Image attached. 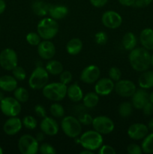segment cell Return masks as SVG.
Listing matches in <instances>:
<instances>
[{
	"label": "cell",
	"instance_id": "1",
	"mask_svg": "<svg viewBox=\"0 0 153 154\" xmlns=\"http://www.w3.org/2000/svg\"><path fill=\"white\" fill-rule=\"evenodd\" d=\"M151 57L149 52L146 48H135L129 54V63L134 70L142 72L148 70L151 66Z\"/></svg>",
	"mask_w": 153,
	"mask_h": 154
},
{
	"label": "cell",
	"instance_id": "2",
	"mask_svg": "<svg viewBox=\"0 0 153 154\" xmlns=\"http://www.w3.org/2000/svg\"><path fill=\"white\" fill-rule=\"evenodd\" d=\"M58 23L51 17H44L39 21L37 26V32L44 40L53 38L58 32Z\"/></svg>",
	"mask_w": 153,
	"mask_h": 154
},
{
	"label": "cell",
	"instance_id": "3",
	"mask_svg": "<svg viewBox=\"0 0 153 154\" xmlns=\"http://www.w3.org/2000/svg\"><path fill=\"white\" fill-rule=\"evenodd\" d=\"M103 137L101 134L95 130H89L81 135L78 139V143L84 149L94 151L100 148L103 144Z\"/></svg>",
	"mask_w": 153,
	"mask_h": 154
},
{
	"label": "cell",
	"instance_id": "4",
	"mask_svg": "<svg viewBox=\"0 0 153 154\" xmlns=\"http://www.w3.org/2000/svg\"><path fill=\"white\" fill-rule=\"evenodd\" d=\"M67 85L61 82L50 83L42 89V93L44 96L49 100L59 102L67 95Z\"/></svg>",
	"mask_w": 153,
	"mask_h": 154
},
{
	"label": "cell",
	"instance_id": "5",
	"mask_svg": "<svg viewBox=\"0 0 153 154\" xmlns=\"http://www.w3.org/2000/svg\"><path fill=\"white\" fill-rule=\"evenodd\" d=\"M61 127L63 132L70 138H76L82 132V124L79 119L74 116H66L61 122Z\"/></svg>",
	"mask_w": 153,
	"mask_h": 154
},
{
	"label": "cell",
	"instance_id": "6",
	"mask_svg": "<svg viewBox=\"0 0 153 154\" xmlns=\"http://www.w3.org/2000/svg\"><path fill=\"white\" fill-rule=\"evenodd\" d=\"M49 81V73L42 66H38L33 70L28 79V86L32 90H42Z\"/></svg>",
	"mask_w": 153,
	"mask_h": 154
},
{
	"label": "cell",
	"instance_id": "7",
	"mask_svg": "<svg viewBox=\"0 0 153 154\" xmlns=\"http://www.w3.org/2000/svg\"><path fill=\"white\" fill-rule=\"evenodd\" d=\"M18 149L22 154H35L38 152L39 142L32 135L26 134L20 138Z\"/></svg>",
	"mask_w": 153,
	"mask_h": 154
},
{
	"label": "cell",
	"instance_id": "8",
	"mask_svg": "<svg viewBox=\"0 0 153 154\" xmlns=\"http://www.w3.org/2000/svg\"><path fill=\"white\" fill-rule=\"evenodd\" d=\"M0 110L7 117H16L21 112L20 102L15 98L4 97L0 102Z\"/></svg>",
	"mask_w": 153,
	"mask_h": 154
},
{
	"label": "cell",
	"instance_id": "9",
	"mask_svg": "<svg viewBox=\"0 0 153 154\" xmlns=\"http://www.w3.org/2000/svg\"><path fill=\"white\" fill-rule=\"evenodd\" d=\"M94 130L101 135H107L114 130L115 124L112 120L106 116H98L93 118L92 123Z\"/></svg>",
	"mask_w": 153,
	"mask_h": 154
},
{
	"label": "cell",
	"instance_id": "10",
	"mask_svg": "<svg viewBox=\"0 0 153 154\" xmlns=\"http://www.w3.org/2000/svg\"><path fill=\"white\" fill-rule=\"evenodd\" d=\"M18 63L17 54L10 48H5L0 53V66L7 71H12Z\"/></svg>",
	"mask_w": 153,
	"mask_h": 154
},
{
	"label": "cell",
	"instance_id": "11",
	"mask_svg": "<svg viewBox=\"0 0 153 154\" xmlns=\"http://www.w3.org/2000/svg\"><path fill=\"white\" fill-rule=\"evenodd\" d=\"M116 94L122 97H131L136 90L134 83L129 80H119L116 81L114 87Z\"/></svg>",
	"mask_w": 153,
	"mask_h": 154
},
{
	"label": "cell",
	"instance_id": "12",
	"mask_svg": "<svg viewBox=\"0 0 153 154\" xmlns=\"http://www.w3.org/2000/svg\"><path fill=\"white\" fill-rule=\"evenodd\" d=\"M102 23L106 28L110 29H118L122 23V18L121 15L114 11H106L102 14Z\"/></svg>",
	"mask_w": 153,
	"mask_h": 154
},
{
	"label": "cell",
	"instance_id": "13",
	"mask_svg": "<svg viewBox=\"0 0 153 154\" xmlns=\"http://www.w3.org/2000/svg\"><path fill=\"white\" fill-rule=\"evenodd\" d=\"M100 75V70L95 65L86 66L80 74V80L85 84H92L98 80Z\"/></svg>",
	"mask_w": 153,
	"mask_h": 154
},
{
	"label": "cell",
	"instance_id": "14",
	"mask_svg": "<svg viewBox=\"0 0 153 154\" xmlns=\"http://www.w3.org/2000/svg\"><path fill=\"white\" fill-rule=\"evenodd\" d=\"M38 54L39 57L45 60H52L56 54V47L50 40H44L38 45Z\"/></svg>",
	"mask_w": 153,
	"mask_h": 154
},
{
	"label": "cell",
	"instance_id": "15",
	"mask_svg": "<svg viewBox=\"0 0 153 154\" xmlns=\"http://www.w3.org/2000/svg\"><path fill=\"white\" fill-rule=\"evenodd\" d=\"M115 84L110 78H104L98 80L94 85V92L98 96H106L110 94L114 90Z\"/></svg>",
	"mask_w": 153,
	"mask_h": 154
},
{
	"label": "cell",
	"instance_id": "16",
	"mask_svg": "<svg viewBox=\"0 0 153 154\" xmlns=\"http://www.w3.org/2000/svg\"><path fill=\"white\" fill-rule=\"evenodd\" d=\"M148 132V126L143 123H134L128 129V135L133 140L143 139Z\"/></svg>",
	"mask_w": 153,
	"mask_h": 154
},
{
	"label": "cell",
	"instance_id": "17",
	"mask_svg": "<svg viewBox=\"0 0 153 154\" xmlns=\"http://www.w3.org/2000/svg\"><path fill=\"white\" fill-rule=\"evenodd\" d=\"M40 130L46 135L53 136L58 132V123L53 118L50 117H45L42 118L40 124Z\"/></svg>",
	"mask_w": 153,
	"mask_h": 154
},
{
	"label": "cell",
	"instance_id": "18",
	"mask_svg": "<svg viewBox=\"0 0 153 154\" xmlns=\"http://www.w3.org/2000/svg\"><path fill=\"white\" fill-rule=\"evenodd\" d=\"M22 122L16 117H10L4 123L3 130L4 133L8 135H14L21 130Z\"/></svg>",
	"mask_w": 153,
	"mask_h": 154
},
{
	"label": "cell",
	"instance_id": "19",
	"mask_svg": "<svg viewBox=\"0 0 153 154\" xmlns=\"http://www.w3.org/2000/svg\"><path fill=\"white\" fill-rule=\"evenodd\" d=\"M132 97V105L136 109H142L144 105L149 102V95L145 89H139L135 91Z\"/></svg>",
	"mask_w": 153,
	"mask_h": 154
},
{
	"label": "cell",
	"instance_id": "20",
	"mask_svg": "<svg viewBox=\"0 0 153 154\" xmlns=\"http://www.w3.org/2000/svg\"><path fill=\"white\" fill-rule=\"evenodd\" d=\"M68 14V8L62 5H50L48 14L51 18L56 20H62Z\"/></svg>",
	"mask_w": 153,
	"mask_h": 154
},
{
	"label": "cell",
	"instance_id": "21",
	"mask_svg": "<svg viewBox=\"0 0 153 154\" xmlns=\"http://www.w3.org/2000/svg\"><path fill=\"white\" fill-rule=\"evenodd\" d=\"M16 87H17V80L14 76L3 75L0 77V89L2 91H14Z\"/></svg>",
	"mask_w": 153,
	"mask_h": 154
},
{
	"label": "cell",
	"instance_id": "22",
	"mask_svg": "<svg viewBox=\"0 0 153 154\" xmlns=\"http://www.w3.org/2000/svg\"><path fill=\"white\" fill-rule=\"evenodd\" d=\"M140 41L144 48L148 51H153V29L146 28L140 32Z\"/></svg>",
	"mask_w": 153,
	"mask_h": 154
},
{
	"label": "cell",
	"instance_id": "23",
	"mask_svg": "<svg viewBox=\"0 0 153 154\" xmlns=\"http://www.w3.org/2000/svg\"><path fill=\"white\" fill-rule=\"evenodd\" d=\"M67 96L72 102H78L82 100L83 98V93L79 84L74 83L68 87Z\"/></svg>",
	"mask_w": 153,
	"mask_h": 154
},
{
	"label": "cell",
	"instance_id": "24",
	"mask_svg": "<svg viewBox=\"0 0 153 154\" xmlns=\"http://www.w3.org/2000/svg\"><path fill=\"white\" fill-rule=\"evenodd\" d=\"M50 5L42 0H36L32 5V10L33 13L38 17H44L48 14Z\"/></svg>",
	"mask_w": 153,
	"mask_h": 154
},
{
	"label": "cell",
	"instance_id": "25",
	"mask_svg": "<svg viewBox=\"0 0 153 154\" xmlns=\"http://www.w3.org/2000/svg\"><path fill=\"white\" fill-rule=\"evenodd\" d=\"M82 46H83V44L80 39L78 38H74L68 41L66 45V51L70 55H77L82 51Z\"/></svg>",
	"mask_w": 153,
	"mask_h": 154
},
{
	"label": "cell",
	"instance_id": "26",
	"mask_svg": "<svg viewBox=\"0 0 153 154\" xmlns=\"http://www.w3.org/2000/svg\"><path fill=\"white\" fill-rule=\"evenodd\" d=\"M138 84L142 89H150L153 87V71L142 72L138 79Z\"/></svg>",
	"mask_w": 153,
	"mask_h": 154
},
{
	"label": "cell",
	"instance_id": "27",
	"mask_svg": "<svg viewBox=\"0 0 153 154\" xmlns=\"http://www.w3.org/2000/svg\"><path fill=\"white\" fill-rule=\"evenodd\" d=\"M122 44L123 48L126 51H130L136 48V45L137 44V38L133 32H128L123 35Z\"/></svg>",
	"mask_w": 153,
	"mask_h": 154
},
{
	"label": "cell",
	"instance_id": "28",
	"mask_svg": "<svg viewBox=\"0 0 153 154\" xmlns=\"http://www.w3.org/2000/svg\"><path fill=\"white\" fill-rule=\"evenodd\" d=\"M99 102V96L95 92H89L86 93L82 98V103L83 105L87 108H93Z\"/></svg>",
	"mask_w": 153,
	"mask_h": 154
},
{
	"label": "cell",
	"instance_id": "29",
	"mask_svg": "<svg viewBox=\"0 0 153 154\" xmlns=\"http://www.w3.org/2000/svg\"><path fill=\"white\" fill-rule=\"evenodd\" d=\"M45 69L47 71L48 73L52 75H60L64 70L61 62L53 60H50V61L46 63Z\"/></svg>",
	"mask_w": 153,
	"mask_h": 154
},
{
	"label": "cell",
	"instance_id": "30",
	"mask_svg": "<svg viewBox=\"0 0 153 154\" xmlns=\"http://www.w3.org/2000/svg\"><path fill=\"white\" fill-rule=\"evenodd\" d=\"M141 148L143 153H153V132L147 135L143 138Z\"/></svg>",
	"mask_w": 153,
	"mask_h": 154
},
{
	"label": "cell",
	"instance_id": "31",
	"mask_svg": "<svg viewBox=\"0 0 153 154\" xmlns=\"http://www.w3.org/2000/svg\"><path fill=\"white\" fill-rule=\"evenodd\" d=\"M14 96L20 103H24L28 100L29 94L28 90L24 87H16L14 92Z\"/></svg>",
	"mask_w": 153,
	"mask_h": 154
},
{
	"label": "cell",
	"instance_id": "32",
	"mask_svg": "<svg viewBox=\"0 0 153 154\" xmlns=\"http://www.w3.org/2000/svg\"><path fill=\"white\" fill-rule=\"evenodd\" d=\"M133 105L132 103L128 102H124L120 104L118 108V112L122 117H128L131 115L133 112Z\"/></svg>",
	"mask_w": 153,
	"mask_h": 154
},
{
	"label": "cell",
	"instance_id": "33",
	"mask_svg": "<svg viewBox=\"0 0 153 154\" xmlns=\"http://www.w3.org/2000/svg\"><path fill=\"white\" fill-rule=\"evenodd\" d=\"M50 111L51 115L56 118H61L64 115V108L62 105L58 103L52 104L50 108Z\"/></svg>",
	"mask_w": 153,
	"mask_h": 154
},
{
	"label": "cell",
	"instance_id": "34",
	"mask_svg": "<svg viewBox=\"0 0 153 154\" xmlns=\"http://www.w3.org/2000/svg\"><path fill=\"white\" fill-rule=\"evenodd\" d=\"M26 42L32 46H38L39 45L40 42H41V38L39 35V34L38 32H28L26 35Z\"/></svg>",
	"mask_w": 153,
	"mask_h": 154
},
{
	"label": "cell",
	"instance_id": "35",
	"mask_svg": "<svg viewBox=\"0 0 153 154\" xmlns=\"http://www.w3.org/2000/svg\"><path fill=\"white\" fill-rule=\"evenodd\" d=\"M22 125L28 129H34L37 126V120L34 117L31 115H27L22 120Z\"/></svg>",
	"mask_w": 153,
	"mask_h": 154
},
{
	"label": "cell",
	"instance_id": "36",
	"mask_svg": "<svg viewBox=\"0 0 153 154\" xmlns=\"http://www.w3.org/2000/svg\"><path fill=\"white\" fill-rule=\"evenodd\" d=\"M13 76L16 78L17 81H23L26 78V73L24 69L21 66H16L14 69L12 70Z\"/></svg>",
	"mask_w": 153,
	"mask_h": 154
},
{
	"label": "cell",
	"instance_id": "37",
	"mask_svg": "<svg viewBox=\"0 0 153 154\" xmlns=\"http://www.w3.org/2000/svg\"><path fill=\"white\" fill-rule=\"evenodd\" d=\"M38 152L42 154H55L56 153V150L54 148L53 146L47 143H43L39 145Z\"/></svg>",
	"mask_w": 153,
	"mask_h": 154
},
{
	"label": "cell",
	"instance_id": "38",
	"mask_svg": "<svg viewBox=\"0 0 153 154\" xmlns=\"http://www.w3.org/2000/svg\"><path fill=\"white\" fill-rule=\"evenodd\" d=\"M95 42L99 45H104L108 41V36L106 33L104 31L98 32L94 35Z\"/></svg>",
	"mask_w": 153,
	"mask_h": 154
},
{
	"label": "cell",
	"instance_id": "39",
	"mask_svg": "<svg viewBox=\"0 0 153 154\" xmlns=\"http://www.w3.org/2000/svg\"><path fill=\"white\" fill-rule=\"evenodd\" d=\"M109 77L113 81H118L121 79L122 72L117 67H111L109 70Z\"/></svg>",
	"mask_w": 153,
	"mask_h": 154
},
{
	"label": "cell",
	"instance_id": "40",
	"mask_svg": "<svg viewBox=\"0 0 153 154\" xmlns=\"http://www.w3.org/2000/svg\"><path fill=\"white\" fill-rule=\"evenodd\" d=\"M59 75L60 82L62 83V84L67 85V84H68L72 81V74L69 71L63 70L62 72Z\"/></svg>",
	"mask_w": 153,
	"mask_h": 154
},
{
	"label": "cell",
	"instance_id": "41",
	"mask_svg": "<svg viewBox=\"0 0 153 154\" xmlns=\"http://www.w3.org/2000/svg\"><path fill=\"white\" fill-rule=\"evenodd\" d=\"M127 152L129 154H141L142 153V150L141 147H140L138 144H130L128 146Z\"/></svg>",
	"mask_w": 153,
	"mask_h": 154
},
{
	"label": "cell",
	"instance_id": "42",
	"mask_svg": "<svg viewBox=\"0 0 153 154\" xmlns=\"http://www.w3.org/2000/svg\"><path fill=\"white\" fill-rule=\"evenodd\" d=\"M116 153L115 149L110 145H103L98 149L99 154H115Z\"/></svg>",
	"mask_w": 153,
	"mask_h": 154
},
{
	"label": "cell",
	"instance_id": "43",
	"mask_svg": "<svg viewBox=\"0 0 153 154\" xmlns=\"http://www.w3.org/2000/svg\"><path fill=\"white\" fill-rule=\"evenodd\" d=\"M79 120L81 123V124L85 125V126H88L92 123L93 118L90 114H82V115L80 116Z\"/></svg>",
	"mask_w": 153,
	"mask_h": 154
},
{
	"label": "cell",
	"instance_id": "44",
	"mask_svg": "<svg viewBox=\"0 0 153 154\" xmlns=\"http://www.w3.org/2000/svg\"><path fill=\"white\" fill-rule=\"evenodd\" d=\"M34 112L37 114L38 117H40V118H44L46 116V110L41 105H37L34 107Z\"/></svg>",
	"mask_w": 153,
	"mask_h": 154
},
{
	"label": "cell",
	"instance_id": "45",
	"mask_svg": "<svg viewBox=\"0 0 153 154\" xmlns=\"http://www.w3.org/2000/svg\"><path fill=\"white\" fill-rule=\"evenodd\" d=\"M142 109L145 115L151 116L152 114H153V103H152L151 102H148Z\"/></svg>",
	"mask_w": 153,
	"mask_h": 154
},
{
	"label": "cell",
	"instance_id": "46",
	"mask_svg": "<svg viewBox=\"0 0 153 154\" xmlns=\"http://www.w3.org/2000/svg\"><path fill=\"white\" fill-rule=\"evenodd\" d=\"M153 0H135L134 6L136 8H145L149 5Z\"/></svg>",
	"mask_w": 153,
	"mask_h": 154
},
{
	"label": "cell",
	"instance_id": "47",
	"mask_svg": "<svg viewBox=\"0 0 153 154\" xmlns=\"http://www.w3.org/2000/svg\"><path fill=\"white\" fill-rule=\"evenodd\" d=\"M91 4L95 8H102L107 3L108 0H89Z\"/></svg>",
	"mask_w": 153,
	"mask_h": 154
},
{
	"label": "cell",
	"instance_id": "48",
	"mask_svg": "<svg viewBox=\"0 0 153 154\" xmlns=\"http://www.w3.org/2000/svg\"><path fill=\"white\" fill-rule=\"evenodd\" d=\"M118 2L122 5L130 7V6H133L134 5L135 0H118Z\"/></svg>",
	"mask_w": 153,
	"mask_h": 154
},
{
	"label": "cell",
	"instance_id": "49",
	"mask_svg": "<svg viewBox=\"0 0 153 154\" xmlns=\"http://www.w3.org/2000/svg\"><path fill=\"white\" fill-rule=\"evenodd\" d=\"M6 3L4 0H0V14L3 13L5 11Z\"/></svg>",
	"mask_w": 153,
	"mask_h": 154
},
{
	"label": "cell",
	"instance_id": "50",
	"mask_svg": "<svg viewBox=\"0 0 153 154\" xmlns=\"http://www.w3.org/2000/svg\"><path fill=\"white\" fill-rule=\"evenodd\" d=\"M35 138L38 140V142L42 141L44 139V133L43 132H39V133L37 134V136H36Z\"/></svg>",
	"mask_w": 153,
	"mask_h": 154
},
{
	"label": "cell",
	"instance_id": "51",
	"mask_svg": "<svg viewBox=\"0 0 153 154\" xmlns=\"http://www.w3.org/2000/svg\"><path fill=\"white\" fill-rule=\"evenodd\" d=\"M93 151L88 150V149H84L83 150L80 151V154H92Z\"/></svg>",
	"mask_w": 153,
	"mask_h": 154
},
{
	"label": "cell",
	"instance_id": "52",
	"mask_svg": "<svg viewBox=\"0 0 153 154\" xmlns=\"http://www.w3.org/2000/svg\"><path fill=\"white\" fill-rule=\"evenodd\" d=\"M148 128L153 132V118L150 120V121L148 122Z\"/></svg>",
	"mask_w": 153,
	"mask_h": 154
},
{
	"label": "cell",
	"instance_id": "53",
	"mask_svg": "<svg viewBox=\"0 0 153 154\" xmlns=\"http://www.w3.org/2000/svg\"><path fill=\"white\" fill-rule=\"evenodd\" d=\"M149 102L153 103V92H152L149 94Z\"/></svg>",
	"mask_w": 153,
	"mask_h": 154
},
{
	"label": "cell",
	"instance_id": "54",
	"mask_svg": "<svg viewBox=\"0 0 153 154\" xmlns=\"http://www.w3.org/2000/svg\"><path fill=\"white\" fill-rule=\"evenodd\" d=\"M4 93H3L2 91H0V102H1V101L2 100V99H4Z\"/></svg>",
	"mask_w": 153,
	"mask_h": 154
},
{
	"label": "cell",
	"instance_id": "55",
	"mask_svg": "<svg viewBox=\"0 0 153 154\" xmlns=\"http://www.w3.org/2000/svg\"><path fill=\"white\" fill-rule=\"evenodd\" d=\"M151 65L153 66V54L152 55V57H151Z\"/></svg>",
	"mask_w": 153,
	"mask_h": 154
},
{
	"label": "cell",
	"instance_id": "56",
	"mask_svg": "<svg viewBox=\"0 0 153 154\" xmlns=\"http://www.w3.org/2000/svg\"><path fill=\"white\" fill-rule=\"evenodd\" d=\"M3 153V150L1 147H0V154H2Z\"/></svg>",
	"mask_w": 153,
	"mask_h": 154
},
{
	"label": "cell",
	"instance_id": "57",
	"mask_svg": "<svg viewBox=\"0 0 153 154\" xmlns=\"http://www.w3.org/2000/svg\"><path fill=\"white\" fill-rule=\"evenodd\" d=\"M0 30H1V26H0Z\"/></svg>",
	"mask_w": 153,
	"mask_h": 154
}]
</instances>
